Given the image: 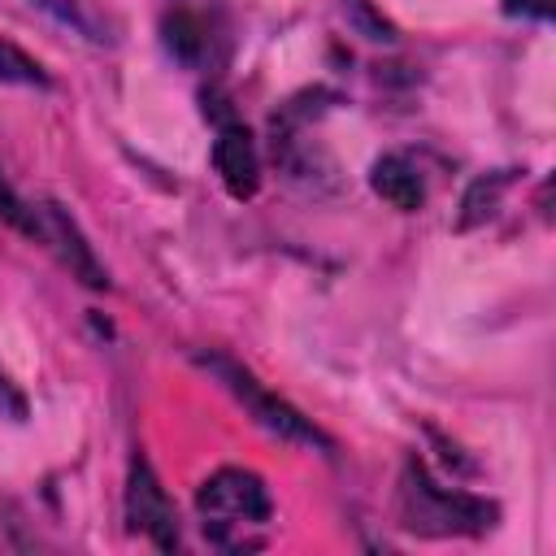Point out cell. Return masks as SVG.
<instances>
[{
	"label": "cell",
	"instance_id": "11",
	"mask_svg": "<svg viewBox=\"0 0 556 556\" xmlns=\"http://www.w3.org/2000/svg\"><path fill=\"white\" fill-rule=\"evenodd\" d=\"M504 182H508V174H486V178H478V182L469 187V195H465V213H460V226H473V222H482V217L495 208V200H500Z\"/></svg>",
	"mask_w": 556,
	"mask_h": 556
},
{
	"label": "cell",
	"instance_id": "8",
	"mask_svg": "<svg viewBox=\"0 0 556 556\" xmlns=\"http://www.w3.org/2000/svg\"><path fill=\"white\" fill-rule=\"evenodd\" d=\"M369 187L395 204L400 213H417L426 204V187H421V174L404 161V156H378L374 169H369Z\"/></svg>",
	"mask_w": 556,
	"mask_h": 556
},
{
	"label": "cell",
	"instance_id": "7",
	"mask_svg": "<svg viewBox=\"0 0 556 556\" xmlns=\"http://www.w3.org/2000/svg\"><path fill=\"white\" fill-rule=\"evenodd\" d=\"M30 4L43 9L48 17H56L61 26H70L74 35H83L87 43H104V48H113L117 35H122L117 17H113L100 0H30Z\"/></svg>",
	"mask_w": 556,
	"mask_h": 556
},
{
	"label": "cell",
	"instance_id": "13",
	"mask_svg": "<svg viewBox=\"0 0 556 556\" xmlns=\"http://www.w3.org/2000/svg\"><path fill=\"white\" fill-rule=\"evenodd\" d=\"M0 421H26V395L9 382L4 369H0Z\"/></svg>",
	"mask_w": 556,
	"mask_h": 556
},
{
	"label": "cell",
	"instance_id": "5",
	"mask_svg": "<svg viewBox=\"0 0 556 556\" xmlns=\"http://www.w3.org/2000/svg\"><path fill=\"white\" fill-rule=\"evenodd\" d=\"M35 222H39V243H48L56 256H61V265L83 282V287H109V274H104V265L96 261V252H91V243L83 239V230H78V222L61 208V204H39L35 208Z\"/></svg>",
	"mask_w": 556,
	"mask_h": 556
},
{
	"label": "cell",
	"instance_id": "6",
	"mask_svg": "<svg viewBox=\"0 0 556 556\" xmlns=\"http://www.w3.org/2000/svg\"><path fill=\"white\" fill-rule=\"evenodd\" d=\"M213 165L235 200H252L261 187V156L248 126H222L213 139Z\"/></svg>",
	"mask_w": 556,
	"mask_h": 556
},
{
	"label": "cell",
	"instance_id": "12",
	"mask_svg": "<svg viewBox=\"0 0 556 556\" xmlns=\"http://www.w3.org/2000/svg\"><path fill=\"white\" fill-rule=\"evenodd\" d=\"M0 217H4L9 226H17L22 235H30V239L39 235L35 208H30V204H26V200H22V195H17L13 187H9V178H4V174H0Z\"/></svg>",
	"mask_w": 556,
	"mask_h": 556
},
{
	"label": "cell",
	"instance_id": "10",
	"mask_svg": "<svg viewBox=\"0 0 556 556\" xmlns=\"http://www.w3.org/2000/svg\"><path fill=\"white\" fill-rule=\"evenodd\" d=\"M0 83H17V87H48L52 78H48V70H43L35 56H26L17 43L0 39Z\"/></svg>",
	"mask_w": 556,
	"mask_h": 556
},
{
	"label": "cell",
	"instance_id": "9",
	"mask_svg": "<svg viewBox=\"0 0 556 556\" xmlns=\"http://www.w3.org/2000/svg\"><path fill=\"white\" fill-rule=\"evenodd\" d=\"M165 48L182 61V65H195L200 61V52H204V26L191 17V13H174V17H165Z\"/></svg>",
	"mask_w": 556,
	"mask_h": 556
},
{
	"label": "cell",
	"instance_id": "3",
	"mask_svg": "<svg viewBox=\"0 0 556 556\" xmlns=\"http://www.w3.org/2000/svg\"><path fill=\"white\" fill-rule=\"evenodd\" d=\"M204 369H213L217 374V382L269 430V434H278V439H287V443H304V447H321V452H334V443H330V434L326 430H317L295 404H287L282 395H274L252 369H243L239 361H230V356H222V352H200L195 356Z\"/></svg>",
	"mask_w": 556,
	"mask_h": 556
},
{
	"label": "cell",
	"instance_id": "2",
	"mask_svg": "<svg viewBox=\"0 0 556 556\" xmlns=\"http://www.w3.org/2000/svg\"><path fill=\"white\" fill-rule=\"evenodd\" d=\"M195 508L204 517V534L222 547H256L269 526V491L252 469H217L204 478Z\"/></svg>",
	"mask_w": 556,
	"mask_h": 556
},
{
	"label": "cell",
	"instance_id": "1",
	"mask_svg": "<svg viewBox=\"0 0 556 556\" xmlns=\"http://www.w3.org/2000/svg\"><path fill=\"white\" fill-rule=\"evenodd\" d=\"M500 508L491 500H478L469 491L439 486L430 469L408 456L400 473V526L426 539H452V534H486L495 526Z\"/></svg>",
	"mask_w": 556,
	"mask_h": 556
},
{
	"label": "cell",
	"instance_id": "4",
	"mask_svg": "<svg viewBox=\"0 0 556 556\" xmlns=\"http://www.w3.org/2000/svg\"><path fill=\"white\" fill-rule=\"evenodd\" d=\"M126 521H130V530L148 534L161 552L178 547V513H174L165 486L156 482L148 456L130 460V473H126Z\"/></svg>",
	"mask_w": 556,
	"mask_h": 556
},
{
	"label": "cell",
	"instance_id": "14",
	"mask_svg": "<svg viewBox=\"0 0 556 556\" xmlns=\"http://www.w3.org/2000/svg\"><path fill=\"white\" fill-rule=\"evenodd\" d=\"M556 0H504V13H526V17H552Z\"/></svg>",
	"mask_w": 556,
	"mask_h": 556
}]
</instances>
